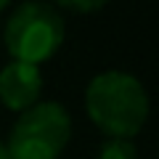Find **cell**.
Instances as JSON below:
<instances>
[{
  "label": "cell",
  "mask_w": 159,
  "mask_h": 159,
  "mask_svg": "<svg viewBox=\"0 0 159 159\" xmlns=\"http://www.w3.org/2000/svg\"><path fill=\"white\" fill-rule=\"evenodd\" d=\"M66 34L64 16L56 6L48 3H21L11 11L3 27V45L13 61L37 64L58 53Z\"/></svg>",
  "instance_id": "obj_2"
},
{
  "label": "cell",
  "mask_w": 159,
  "mask_h": 159,
  "mask_svg": "<svg viewBox=\"0 0 159 159\" xmlns=\"http://www.w3.org/2000/svg\"><path fill=\"white\" fill-rule=\"evenodd\" d=\"M106 6L103 0H64V3H58V11H72V13H93V11H101V8Z\"/></svg>",
  "instance_id": "obj_6"
},
{
  "label": "cell",
  "mask_w": 159,
  "mask_h": 159,
  "mask_svg": "<svg viewBox=\"0 0 159 159\" xmlns=\"http://www.w3.org/2000/svg\"><path fill=\"white\" fill-rule=\"evenodd\" d=\"M0 159H11V154H8V146L3 141H0Z\"/></svg>",
  "instance_id": "obj_7"
},
{
  "label": "cell",
  "mask_w": 159,
  "mask_h": 159,
  "mask_svg": "<svg viewBox=\"0 0 159 159\" xmlns=\"http://www.w3.org/2000/svg\"><path fill=\"white\" fill-rule=\"evenodd\" d=\"M3 11H8V3H6V0H0V13H3Z\"/></svg>",
  "instance_id": "obj_8"
},
{
  "label": "cell",
  "mask_w": 159,
  "mask_h": 159,
  "mask_svg": "<svg viewBox=\"0 0 159 159\" xmlns=\"http://www.w3.org/2000/svg\"><path fill=\"white\" fill-rule=\"evenodd\" d=\"M85 111L103 135L130 141L148 119V93L127 72H101L88 82Z\"/></svg>",
  "instance_id": "obj_1"
},
{
  "label": "cell",
  "mask_w": 159,
  "mask_h": 159,
  "mask_svg": "<svg viewBox=\"0 0 159 159\" xmlns=\"http://www.w3.org/2000/svg\"><path fill=\"white\" fill-rule=\"evenodd\" d=\"M98 159H138V148L133 141H122V138H109L103 141Z\"/></svg>",
  "instance_id": "obj_5"
},
{
  "label": "cell",
  "mask_w": 159,
  "mask_h": 159,
  "mask_svg": "<svg viewBox=\"0 0 159 159\" xmlns=\"http://www.w3.org/2000/svg\"><path fill=\"white\" fill-rule=\"evenodd\" d=\"M72 138V117L58 101H40L19 114L8 138L11 159H58Z\"/></svg>",
  "instance_id": "obj_3"
},
{
  "label": "cell",
  "mask_w": 159,
  "mask_h": 159,
  "mask_svg": "<svg viewBox=\"0 0 159 159\" xmlns=\"http://www.w3.org/2000/svg\"><path fill=\"white\" fill-rule=\"evenodd\" d=\"M43 93V72L40 66L11 61L0 69V101L11 111H27L40 103Z\"/></svg>",
  "instance_id": "obj_4"
}]
</instances>
